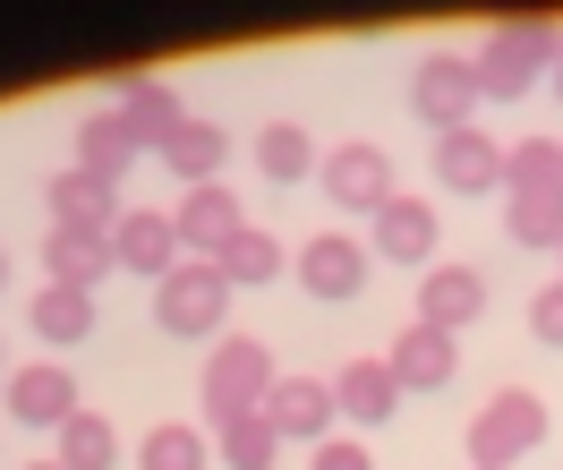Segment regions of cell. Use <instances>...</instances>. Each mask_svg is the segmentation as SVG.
Here are the masks:
<instances>
[{
  "label": "cell",
  "instance_id": "cell-32",
  "mask_svg": "<svg viewBox=\"0 0 563 470\" xmlns=\"http://www.w3.org/2000/svg\"><path fill=\"white\" fill-rule=\"evenodd\" d=\"M0 291H9V249H0Z\"/></svg>",
  "mask_w": 563,
  "mask_h": 470
},
{
  "label": "cell",
  "instance_id": "cell-11",
  "mask_svg": "<svg viewBox=\"0 0 563 470\" xmlns=\"http://www.w3.org/2000/svg\"><path fill=\"white\" fill-rule=\"evenodd\" d=\"M435 181L453 197H487V188H504V145L487 129H444L435 138Z\"/></svg>",
  "mask_w": 563,
  "mask_h": 470
},
{
  "label": "cell",
  "instance_id": "cell-19",
  "mask_svg": "<svg viewBox=\"0 0 563 470\" xmlns=\"http://www.w3.org/2000/svg\"><path fill=\"white\" fill-rule=\"evenodd\" d=\"M222 163H231V129H213V120H179L172 145H163V172L188 181V188H206Z\"/></svg>",
  "mask_w": 563,
  "mask_h": 470
},
{
  "label": "cell",
  "instance_id": "cell-18",
  "mask_svg": "<svg viewBox=\"0 0 563 470\" xmlns=\"http://www.w3.org/2000/svg\"><path fill=\"white\" fill-rule=\"evenodd\" d=\"M111 111H120V120L137 129V145H154V154H163V145H172V129L188 120V111H179V95H172V77H129Z\"/></svg>",
  "mask_w": 563,
  "mask_h": 470
},
{
  "label": "cell",
  "instance_id": "cell-34",
  "mask_svg": "<svg viewBox=\"0 0 563 470\" xmlns=\"http://www.w3.org/2000/svg\"><path fill=\"white\" fill-rule=\"evenodd\" d=\"M35 470H60V462H35Z\"/></svg>",
  "mask_w": 563,
  "mask_h": 470
},
{
  "label": "cell",
  "instance_id": "cell-22",
  "mask_svg": "<svg viewBox=\"0 0 563 470\" xmlns=\"http://www.w3.org/2000/svg\"><path fill=\"white\" fill-rule=\"evenodd\" d=\"M504 197H563V145L555 138L504 145Z\"/></svg>",
  "mask_w": 563,
  "mask_h": 470
},
{
  "label": "cell",
  "instance_id": "cell-7",
  "mask_svg": "<svg viewBox=\"0 0 563 470\" xmlns=\"http://www.w3.org/2000/svg\"><path fill=\"white\" fill-rule=\"evenodd\" d=\"M0 394H9V419H18V428H69L77 411H86V402H77V376L60 360H26V368H9V376H0Z\"/></svg>",
  "mask_w": 563,
  "mask_h": 470
},
{
  "label": "cell",
  "instance_id": "cell-30",
  "mask_svg": "<svg viewBox=\"0 0 563 470\" xmlns=\"http://www.w3.org/2000/svg\"><path fill=\"white\" fill-rule=\"evenodd\" d=\"M529 334H538V342H555V351H563V283H547L538 299H529Z\"/></svg>",
  "mask_w": 563,
  "mask_h": 470
},
{
  "label": "cell",
  "instance_id": "cell-27",
  "mask_svg": "<svg viewBox=\"0 0 563 470\" xmlns=\"http://www.w3.org/2000/svg\"><path fill=\"white\" fill-rule=\"evenodd\" d=\"M504 240L512 249H563V197H504Z\"/></svg>",
  "mask_w": 563,
  "mask_h": 470
},
{
  "label": "cell",
  "instance_id": "cell-2",
  "mask_svg": "<svg viewBox=\"0 0 563 470\" xmlns=\"http://www.w3.org/2000/svg\"><path fill=\"white\" fill-rule=\"evenodd\" d=\"M274 351L256 342V334H222L206 351V376H197V394H206V428H222V419H247V411H265V394H274Z\"/></svg>",
  "mask_w": 563,
  "mask_h": 470
},
{
  "label": "cell",
  "instance_id": "cell-3",
  "mask_svg": "<svg viewBox=\"0 0 563 470\" xmlns=\"http://www.w3.org/2000/svg\"><path fill=\"white\" fill-rule=\"evenodd\" d=\"M538 445H547V402L529 385H504L495 402H478V419H470V470H512Z\"/></svg>",
  "mask_w": 563,
  "mask_h": 470
},
{
  "label": "cell",
  "instance_id": "cell-12",
  "mask_svg": "<svg viewBox=\"0 0 563 470\" xmlns=\"http://www.w3.org/2000/svg\"><path fill=\"white\" fill-rule=\"evenodd\" d=\"M43 197H52V231H111V222L129 215V206H120V181H103V172H60V181L43 188Z\"/></svg>",
  "mask_w": 563,
  "mask_h": 470
},
{
  "label": "cell",
  "instance_id": "cell-1",
  "mask_svg": "<svg viewBox=\"0 0 563 470\" xmlns=\"http://www.w3.org/2000/svg\"><path fill=\"white\" fill-rule=\"evenodd\" d=\"M547 61H563V26H555V18H495V35L470 52L478 103H521Z\"/></svg>",
  "mask_w": 563,
  "mask_h": 470
},
{
  "label": "cell",
  "instance_id": "cell-23",
  "mask_svg": "<svg viewBox=\"0 0 563 470\" xmlns=\"http://www.w3.org/2000/svg\"><path fill=\"white\" fill-rule=\"evenodd\" d=\"M26 317H35V334H43V342H60V351H69V342H86V334H95V291L43 283Z\"/></svg>",
  "mask_w": 563,
  "mask_h": 470
},
{
  "label": "cell",
  "instance_id": "cell-29",
  "mask_svg": "<svg viewBox=\"0 0 563 470\" xmlns=\"http://www.w3.org/2000/svg\"><path fill=\"white\" fill-rule=\"evenodd\" d=\"M137 470H206V428H188V419H163V428H145Z\"/></svg>",
  "mask_w": 563,
  "mask_h": 470
},
{
  "label": "cell",
  "instance_id": "cell-9",
  "mask_svg": "<svg viewBox=\"0 0 563 470\" xmlns=\"http://www.w3.org/2000/svg\"><path fill=\"white\" fill-rule=\"evenodd\" d=\"M172 231H179V249H197L213 265V256L231 249V231H247V215H240V197H231L222 181H206V188H188V197L172 206Z\"/></svg>",
  "mask_w": 563,
  "mask_h": 470
},
{
  "label": "cell",
  "instance_id": "cell-14",
  "mask_svg": "<svg viewBox=\"0 0 563 470\" xmlns=\"http://www.w3.org/2000/svg\"><path fill=\"white\" fill-rule=\"evenodd\" d=\"M299 291H317V299H358V291H367V249H358L351 231H317V240L299 249Z\"/></svg>",
  "mask_w": 563,
  "mask_h": 470
},
{
  "label": "cell",
  "instance_id": "cell-35",
  "mask_svg": "<svg viewBox=\"0 0 563 470\" xmlns=\"http://www.w3.org/2000/svg\"><path fill=\"white\" fill-rule=\"evenodd\" d=\"M555 256H563V249H555Z\"/></svg>",
  "mask_w": 563,
  "mask_h": 470
},
{
  "label": "cell",
  "instance_id": "cell-24",
  "mask_svg": "<svg viewBox=\"0 0 563 470\" xmlns=\"http://www.w3.org/2000/svg\"><path fill=\"white\" fill-rule=\"evenodd\" d=\"M213 265H222V283H231V291H256V283H274L290 256H282L274 231H256V222H247V231H231V249L213 256Z\"/></svg>",
  "mask_w": 563,
  "mask_h": 470
},
{
  "label": "cell",
  "instance_id": "cell-20",
  "mask_svg": "<svg viewBox=\"0 0 563 470\" xmlns=\"http://www.w3.org/2000/svg\"><path fill=\"white\" fill-rule=\"evenodd\" d=\"M43 265H52V283L95 291L120 256H111V231H52V240H43Z\"/></svg>",
  "mask_w": 563,
  "mask_h": 470
},
{
  "label": "cell",
  "instance_id": "cell-31",
  "mask_svg": "<svg viewBox=\"0 0 563 470\" xmlns=\"http://www.w3.org/2000/svg\"><path fill=\"white\" fill-rule=\"evenodd\" d=\"M317 470H376V462H367V445H358V436H324V445H317Z\"/></svg>",
  "mask_w": 563,
  "mask_h": 470
},
{
  "label": "cell",
  "instance_id": "cell-8",
  "mask_svg": "<svg viewBox=\"0 0 563 470\" xmlns=\"http://www.w3.org/2000/svg\"><path fill=\"white\" fill-rule=\"evenodd\" d=\"M487 317V274L478 265H427L419 274V326L435 334H461Z\"/></svg>",
  "mask_w": 563,
  "mask_h": 470
},
{
  "label": "cell",
  "instance_id": "cell-13",
  "mask_svg": "<svg viewBox=\"0 0 563 470\" xmlns=\"http://www.w3.org/2000/svg\"><path fill=\"white\" fill-rule=\"evenodd\" d=\"M435 240H444V222H435V197H393L385 215H376V256L385 265H435Z\"/></svg>",
  "mask_w": 563,
  "mask_h": 470
},
{
  "label": "cell",
  "instance_id": "cell-25",
  "mask_svg": "<svg viewBox=\"0 0 563 470\" xmlns=\"http://www.w3.org/2000/svg\"><path fill=\"white\" fill-rule=\"evenodd\" d=\"M256 172H265V181H308V172H317V138H308V129H299V120H274V129H256Z\"/></svg>",
  "mask_w": 563,
  "mask_h": 470
},
{
  "label": "cell",
  "instance_id": "cell-28",
  "mask_svg": "<svg viewBox=\"0 0 563 470\" xmlns=\"http://www.w3.org/2000/svg\"><path fill=\"white\" fill-rule=\"evenodd\" d=\"M213 445H222V462H231V470H274V453H282V436H274V419H265V411L222 419V428H213Z\"/></svg>",
  "mask_w": 563,
  "mask_h": 470
},
{
  "label": "cell",
  "instance_id": "cell-15",
  "mask_svg": "<svg viewBox=\"0 0 563 470\" xmlns=\"http://www.w3.org/2000/svg\"><path fill=\"white\" fill-rule=\"evenodd\" d=\"M111 256H120L129 274H154V283H163V274L179 265V231H172V215H163V206H129V215L111 222Z\"/></svg>",
  "mask_w": 563,
  "mask_h": 470
},
{
  "label": "cell",
  "instance_id": "cell-6",
  "mask_svg": "<svg viewBox=\"0 0 563 470\" xmlns=\"http://www.w3.org/2000/svg\"><path fill=\"white\" fill-rule=\"evenodd\" d=\"M317 172H324V197H333L342 215H367V222H376L393 206V154H385V145L351 138V145H333Z\"/></svg>",
  "mask_w": 563,
  "mask_h": 470
},
{
  "label": "cell",
  "instance_id": "cell-4",
  "mask_svg": "<svg viewBox=\"0 0 563 470\" xmlns=\"http://www.w3.org/2000/svg\"><path fill=\"white\" fill-rule=\"evenodd\" d=\"M222 317H231V283H222V265H172L163 283H154V326L172 334V342H206V334H222Z\"/></svg>",
  "mask_w": 563,
  "mask_h": 470
},
{
  "label": "cell",
  "instance_id": "cell-26",
  "mask_svg": "<svg viewBox=\"0 0 563 470\" xmlns=\"http://www.w3.org/2000/svg\"><path fill=\"white\" fill-rule=\"evenodd\" d=\"M60 470H111L120 462V428H111L103 411H77L69 428H60V453H52Z\"/></svg>",
  "mask_w": 563,
  "mask_h": 470
},
{
  "label": "cell",
  "instance_id": "cell-5",
  "mask_svg": "<svg viewBox=\"0 0 563 470\" xmlns=\"http://www.w3.org/2000/svg\"><path fill=\"white\" fill-rule=\"evenodd\" d=\"M410 111H419L435 138H444V129H470V111H478V69H470V52H427L419 69H410Z\"/></svg>",
  "mask_w": 563,
  "mask_h": 470
},
{
  "label": "cell",
  "instance_id": "cell-21",
  "mask_svg": "<svg viewBox=\"0 0 563 470\" xmlns=\"http://www.w3.org/2000/svg\"><path fill=\"white\" fill-rule=\"evenodd\" d=\"M137 154H145V145H137V129H129L120 111H86V120H77V172H103V181H120Z\"/></svg>",
  "mask_w": 563,
  "mask_h": 470
},
{
  "label": "cell",
  "instance_id": "cell-16",
  "mask_svg": "<svg viewBox=\"0 0 563 470\" xmlns=\"http://www.w3.org/2000/svg\"><path fill=\"white\" fill-rule=\"evenodd\" d=\"M333 411L358 419V428H385L393 411H401V376H393V360H351L342 376H333Z\"/></svg>",
  "mask_w": 563,
  "mask_h": 470
},
{
  "label": "cell",
  "instance_id": "cell-10",
  "mask_svg": "<svg viewBox=\"0 0 563 470\" xmlns=\"http://www.w3.org/2000/svg\"><path fill=\"white\" fill-rule=\"evenodd\" d=\"M265 419H274L282 445H290V436H299V445H324L342 411H333V385H324V376H274V394H265Z\"/></svg>",
  "mask_w": 563,
  "mask_h": 470
},
{
  "label": "cell",
  "instance_id": "cell-33",
  "mask_svg": "<svg viewBox=\"0 0 563 470\" xmlns=\"http://www.w3.org/2000/svg\"><path fill=\"white\" fill-rule=\"evenodd\" d=\"M555 95H563V61H555Z\"/></svg>",
  "mask_w": 563,
  "mask_h": 470
},
{
  "label": "cell",
  "instance_id": "cell-17",
  "mask_svg": "<svg viewBox=\"0 0 563 470\" xmlns=\"http://www.w3.org/2000/svg\"><path fill=\"white\" fill-rule=\"evenodd\" d=\"M461 368V342L435 326H410L401 342H393V376H401V394H435V385H453Z\"/></svg>",
  "mask_w": 563,
  "mask_h": 470
}]
</instances>
